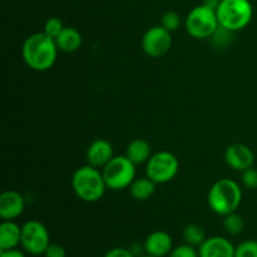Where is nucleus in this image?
I'll return each instance as SVG.
<instances>
[{
  "mask_svg": "<svg viewBox=\"0 0 257 257\" xmlns=\"http://www.w3.org/2000/svg\"><path fill=\"white\" fill-rule=\"evenodd\" d=\"M232 33L231 30L226 29V28L223 27H218V29L216 30L215 34L212 35V39L213 42H215V44L217 45V47H225L226 44H228L231 40V37H232Z\"/></svg>",
  "mask_w": 257,
  "mask_h": 257,
  "instance_id": "obj_24",
  "label": "nucleus"
},
{
  "mask_svg": "<svg viewBox=\"0 0 257 257\" xmlns=\"http://www.w3.org/2000/svg\"><path fill=\"white\" fill-rule=\"evenodd\" d=\"M225 161L232 170L242 172L252 167L255 162V155L248 146L242 143H233L226 148Z\"/></svg>",
  "mask_w": 257,
  "mask_h": 257,
  "instance_id": "obj_10",
  "label": "nucleus"
},
{
  "mask_svg": "<svg viewBox=\"0 0 257 257\" xmlns=\"http://www.w3.org/2000/svg\"><path fill=\"white\" fill-rule=\"evenodd\" d=\"M107 187L113 191L130 188L136 180V165L127 156H114L102 170Z\"/></svg>",
  "mask_w": 257,
  "mask_h": 257,
  "instance_id": "obj_6",
  "label": "nucleus"
},
{
  "mask_svg": "<svg viewBox=\"0 0 257 257\" xmlns=\"http://www.w3.org/2000/svg\"><path fill=\"white\" fill-rule=\"evenodd\" d=\"M58 49L64 53L77 52L82 47L83 38L78 29L72 27H65L59 35L55 38Z\"/></svg>",
  "mask_w": 257,
  "mask_h": 257,
  "instance_id": "obj_16",
  "label": "nucleus"
},
{
  "mask_svg": "<svg viewBox=\"0 0 257 257\" xmlns=\"http://www.w3.org/2000/svg\"><path fill=\"white\" fill-rule=\"evenodd\" d=\"M235 257H257V240H247L236 247Z\"/></svg>",
  "mask_w": 257,
  "mask_h": 257,
  "instance_id": "obj_22",
  "label": "nucleus"
},
{
  "mask_svg": "<svg viewBox=\"0 0 257 257\" xmlns=\"http://www.w3.org/2000/svg\"><path fill=\"white\" fill-rule=\"evenodd\" d=\"M45 257H67V252L63 246L57 243H50L44 252Z\"/></svg>",
  "mask_w": 257,
  "mask_h": 257,
  "instance_id": "obj_27",
  "label": "nucleus"
},
{
  "mask_svg": "<svg viewBox=\"0 0 257 257\" xmlns=\"http://www.w3.org/2000/svg\"><path fill=\"white\" fill-rule=\"evenodd\" d=\"M172 47V33L162 25L150 28L142 38L143 52L151 58H161L167 54Z\"/></svg>",
  "mask_w": 257,
  "mask_h": 257,
  "instance_id": "obj_9",
  "label": "nucleus"
},
{
  "mask_svg": "<svg viewBox=\"0 0 257 257\" xmlns=\"http://www.w3.org/2000/svg\"><path fill=\"white\" fill-rule=\"evenodd\" d=\"M104 257H135V253L131 251V248L114 247L108 251Z\"/></svg>",
  "mask_w": 257,
  "mask_h": 257,
  "instance_id": "obj_28",
  "label": "nucleus"
},
{
  "mask_svg": "<svg viewBox=\"0 0 257 257\" xmlns=\"http://www.w3.org/2000/svg\"><path fill=\"white\" fill-rule=\"evenodd\" d=\"M170 257H200V255H198V251H196L195 246L185 243V245H180L173 248Z\"/></svg>",
  "mask_w": 257,
  "mask_h": 257,
  "instance_id": "obj_25",
  "label": "nucleus"
},
{
  "mask_svg": "<svg viewBox=\"0 0 257 257\" xmlns=\"http://www.w3.org/2000/svg\"><path fill=\"white\" fill-rule=\"evenodd\" d=\"M173 250V241L166 231H153L145 241V251L147 255L155 257L170 256Z\"/></svg>",
  "mask_w": 257,
  "mask_h": 257,
  "instance_id": "obj_14",
  "label": "nucleus"
},
{
  "mask_svg": "<svg viewBox=\"0 0 257 257\" xmlns=\"http://www.w3.org/2000/svg\"><path fill=\"white\" fill-rule=\"evenodd\" d=\"M142 257H155V256H151V255H145V256H142Z\"/></svg>",
  "mask_w": 257,
  "mask_h": 257,
  "instance_id": "obj_31",
  "label": "nucleus"
},
{
  "mask_svg": "<svg viewBox=\"0 0 257 257\" xmlns=\"http://www.w3.org/2000/svg\"><path fill=\"white\" fill-rule=\"evenodd\" d=\"M22 247L25 252L33 256L44 255L50 245V236L48 228L42 222L32 220L22 226Z\"/></svg>",
  "mask_w": 257,
  "mask_h": 257,
  "instance_id": "obj_8",
  "label": "nucleus"
},
{
  "mask_svg": "<svg viewBox=\"0 0 257 257\" xmlns=\"http://www.w3.org/2000/svg\"><path fill=\"white\" fill-rule=\"evenodd\" d=\"M64 24H63V22L59 18L52 17L45 22L44 33L47 35H49L50 38H53V39H55V38L62 33V30L64 29Z\"/></svg>",
  "mask_w": 257,
  "mask_h": 257,
  "instance_id": "obj_23",
  "label": "nucleus"
},
{
  "mask_svg": "<svg viewBox=\"0 0 257 257\" xmlns=\"http://www.w3.org/2000/svg\"><path fill=\"white\" fill-rule=\"evenodd\" d=\"M125 156L136 166L142 165V163H147L148 160L151 158V156H152V148H151V145L146 140L136 138V140H133L127 146Z\"/></svg>",
  "mask_w": 257,
  "mask_h": 257,
  "instance_id": "obj_17",
  "label": "nucleus"
},
{
  "mask_svg": "<svg viewBox=\"0 0 257 257\" xmlns=\"http://www.w3.org/2000/svg\"><path fill=\"white\" fill-rule=\"evenodd\" d=\"M220 2H221V0H205V2H203V4H206L207 7L212 8V9L216 10V9H217L218 4H220Z\"/></svg>",
  "mask_w": 257,
  "mask_h": 257,
  "instance_id": "obj_30",
  "label": "nucleus"
},
{
  "mask_svg": "<svg viewBox=\"0 0 257 257\" xmlns=\"http://www.w3.org/2000/svg\"><path fill=\"white\" fill-rule=\"evenodd\" d=\"M216 13L221 27L235 33L250 24L253 7L250 0H221Z\"/></svg>",
  "mask_w": 257,
  "mask_h": 257,
  "instance_id": "obj_4",
  "label": "nucleus"
},
{
  "mask_svg": "<svg viewBox=\"0 0 257 257\" xmlns=\"http://www.w3.org/2000/svg\"><path fill=\"white\" fill-rule=\"evenodd\" d=\"M236 247L228 238L212 236L206 238L198 248L200 257H235Z\"/></svg>",
  "mask_w": 257,
  "mask_h": 257,
  "instance_id": "obj_13",
  "label": "nucleus"
},
{
  "mask_svg": "<svg viewBox=\"0 0 257 257\" xmlns=\"http://www.w3.org/2000/svg\"><path fill=\"white\" fill-rule=\"evenodd\" d=\"M58 45L55 39L43 33H35L25 39L22 55L25 64L35 72H47L57 62Z\"/></svg>",
  "mask_w": 257,
  "mask_h": 257,
  "instance_id": "obj_1",
  "label": "nucleus"
},
{
  "mask_svg": "<svg viewBox=\"0 0 257 257\" xmlns=\"http://www.w3.org/2000/svg\"><path fill=\"white\" fill-rule=\"evenodd\" d=\"M25 201L18 191H5L0 195V217L3 221H14L23 215Z\"/></svg>",
  "mask_w": 257,
  "mask_h": 257,
  "instance_id": "obj_11",
  "label": "nucleus"
},
{
  "mask_svg": "<svg viewBox=\"0 0 257 257\" xmlns=\"http://www.w3.org/2000/svg\"><path fill=\"white\" fill-rule=\"evenodd\" d=\"M180 162L173 153L167 151L153 153L146 163V176L156 183H167L177 176Z\"/></svg>",
  "mask_w": 257,
  "mask_h": 257,
  "instance_id": "obj_7",
  "label": "nucleus"
},
{
  "mask_svg": "<svg viewBox=\"0 0 257 257\" xmlns=\"http://www.w3.org/2000/svg\"><path fill=\"white\" fill-rule=\"evenodd\" d=\"M207 202L211 210L218 216L236 212L242 202V190L236 181L222 178L208 191Z\"/></svg>",
  "mask_w": 257,
  "mask_h": 257,
  "instance_id": "obj_2",
  "label": "nucleus"
},
{
  "mask_svg": "<svg viewBox=\"0 0 257 257\" xmlns=\"http://www.w3.org/2000/svg\"><path fill=\"white\" fill-rule=\"evenodd\" d=\"M22 243V227L14 221H3L0 225V251L13 250Z\"/></svg>",
  "mask_w": 257,
  "mask_h": 257,
  "instance_id": "obj_15",
  "label": "nucleus"
},
{
  "mask_svg": "<svg viewBox=\"0 0 257 257\" xmlns=\"http://www.w3.org/2000/svg\"><path fill=\"white\" fill-rule=\"evenodd\" d=\"M72 187L77 197L88 203L99 201L108 188L102 171L90 165L82 166L75 171L72 177Z\"/></svg>",
  "mask_w": 257,
  "mask_h": 257,
  "instance_id": "obj_3",
  "label": "nucleus"
},
{
  "mask_svg": "<svg viewBox=\"0 0 257 257\" xmlns=\"http://www.w3.org/2000/svg\"><path fill=\"white\" fill-rule=\"evenodd\" d=\"M156 185L157 183L153 182L150 177H140L136 178L130 186V192L135 200L137 201H147L155 195L156 192Z\"/></svg>",
  "mask_w": 257,
  "mask_h": 257,
  "instance_id": "obj_18",
  "label": "nucleus"
},
{
  "mask_svg": "<svg viewBox=\"0 0 257 257\" xmlns=\"http://www.w3.org/2000/svg\"><path fill=\"white\" fill-rule=\"evenodd\" d=\"M113 157H114L113 146L107 140L93 141L87 150L88 165L99 168V170H103Z\"/></svg>",
  "mask_w": 257,
  "mask_h": 257,
  "instance_id": "obj_12",
  "label": "nucleus"
},
{
  "mask_svg": "<svg viewBox=\"0 0 257 257\" xmlns=\"http://www.w3.org/2000/svg\"><path fill=\"white\" fill-rule=\"evenodd\" d=\"M181 23H182V20H181L180 14L176 12H167L161 18V25L171 33L178 30V28L181 27Z\"/></svg>",
  "mask_w": 257,
  "mask_h": 257,
  "instance_id": "obj_21",
  "label": "nucleus"
},
{
  "mask_svg": "<svg viewBox=\"0 0 257 257\" xmlns=\"http://www.w3.org/2000/svg\"><path fill=\"white\" fill-rule=\"evenodd\" d=\"M0 257H27L22 251L13 248V250H4L0 252Z\"/></svg>",
  "mask_w": 257,
  "mask_h": 257,
  "instance_id": "obj_29",
  "label": "nucleus"
},
{
  "mask_svg": "<svg viewBox=\"0 0 257 257\" xmlns=\"http://www.w3.org/2000/svg\"><path fill=\"white\" fill-rule=\"evenodd\" d=\"M183 240L186 243L191 246H195V247H200L206 240V232L200 225L197 223H188L187 226H185L182 231Z\"/></svg>",
  "mask_w": 257,
  "mask_h": 257,
  "instance_id": "obj_19",
  "label": "nucleus"
},
{
  "mask_svg": "<svg viewBox=\"0 0 257 257\" xmlns=\"http://www.w3.org/2000/svg\"><path fill=\"white\" fill-rule=\"evenodd\" d=\"M185 27L195 39H208L220 27L217 13L206 4L197 5L186 17Z\"/></svg>",
  "mask_w": 257,
  "mask_h": 257,
  "instance_id": "obj_5",
  "label": "nucleus"
},
{
  "mask_svg": "<svg viewBox=\"0 0 257 257\" xmlns=\"http://www.w3.org/2000/svg\"><path fill=\"white\" fill-rule=\"evenodd\" d=\"M242 185L248 190H256L257 188V170L256 168L250 167L247 170L242 171Z\"/></svg>",
  "mask_w": 257,
  "mask_h": 257,
  "instance_id": "obj_26",
  "label": "nucleus"
},
{
  "mask_svg": "<svg viewBox=\"0 0 257 257\" xmlns=\"http://www.w3.org/2000/svg\"><path fill=\"white\" fill-rule=\"evenodd\" d=\"M223 227L227 233L232 236H237L245 230V220L238 213L232 212L230 215L225 216L223 218Z\"/></svg>",
  "mask_w": 257,
  "mask_h": 257,
  "instance_id": "obj_20",
  "label": "nucleus"
}]
</instances>
